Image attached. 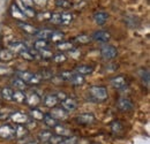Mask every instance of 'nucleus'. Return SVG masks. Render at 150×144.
Returning <instances> with one entry per match:
<instances>
[{
  "instance_id": "obj_47",
  "label": "nucleus",
  "mask_w": 150,
  "mask_h": 144,
  "mask_svg": "<svg viewBox=\"0 0 150 144\" xmlns=\"http://www.w3.org/2000/svg\"><path fill=\"white\" fill-rule=\"evenodd\" d=\"M42 82V80H40V77L37 75V73L36 74H34L33 76H31V78L29 80V82H28V84H39Z\"/></svg>"
},
{
  "instance_id": "obj_21",
  "label": "nucleus",
  "mask_w": 150,
  "mask_h": 144,
  "mask_svg": "<svg viewBox=\"0 0 150 144\" xmlns=\"http://www.w3.org/2000/svg\"><path fill=\"white\" fill-rule=\"evenodd\" d=\"M53 34V30L51 29H43V30H38L37 34L35 35L36 37H38V39H51Z\"/></svg>"
},
{
  "instance_id": "obj_41",
  "label": "nucleus",
  "mask_w": 150,
  "mask_h": 144,
  "mask_svg": "<svg viewBox=\"0 0 150 144\" xmlns=\"http://www.w3.org/2000/svg\"><path fill=\"white\" fill-rule=\"evenodd\" d=\"M111 129H112L113 133L119 134V133H121V131H122L124 127H122V125H121L119 121H114L112 125H111Z\"/></svg>"
},
{
  "instance_id": "obj_39",
  "label": "nucleus",
  "mask_w": 150,
  "mask_h": 144,
  "mask_svg": "<svg viewBox=\"0 0 150 144\" xmlns=\"http://www.w3.org/2000/svg\"><path fill=\"white\" fill-rule=\"evenodd\" d=\"M73 75H74V73H72L71 71H65V72L60 73L59 77L61 78V81H65V82H69V81L72 80Z\"/></svg>"
},
{
  "instance_id": "obj_30",
  "label": "nucleus",
  "mask_w": 150,
  "mask_h": 144,
  "mask_svg": "<svg viewBox=\"0 0 150 144\" xmlns=\"http://www.w3.org/2000/svg\"><path fill=\"white\" fill-rule=\"evenodd\" d=\"M56 6L61 9H69L73 7V4L69 0H56Z\"/></svg>"
},
{
  "instance_id": "obj_5",
  "label": "nucleus",
  "mask_w": 150,
  "mask_h": 144,
  "mask_svg": "<svg viewBox=\"0 0 150 144\" xmlns=\"http://www.w3.org/2000/svg\"><path fill=\"white\" fill-rule=\"evenodd\" d=\"M76 122L80 124V125H83V126H88V125H91L95 122V115L91 113H83V114H80L75 118Z\"/></svg>"
},
{
  "instance_id": "obj_51",
  "label": "nucleus",
  "mask_w": 150,
  "mask_h": 144,
  "mask_svg": "<svg viewBox=\"0 0 150 144\" xmlns=\"http://www.w3.org/2000/svg\"><path fill=\"white\" fill-rule=\"evenodd\" d=\"M27 144H38V140H33V141L28 142Z\"/></svg>"
},
{
  "instance_id": "obj_36",
  "label": "nucleus",
  "mask_w": 150,
  "mask_h": 144,
  "mask_svg": "<svg viewBox=\"0 0 150 144\" xmlns=\"http://www.w3.org/2000/svg\"><path fill=\"white\" fill-rule=\"evenodd\" d=\"M37 54L40 56V58H43V59H52V58H53V55H54V54L52 53L49 49L39 50V51H37Z\"/></svg>"
},
{
  "instance_id": "obj_49",
  "label": "nucleus",
  "mask_w": 150,
  "mask_h": 144,
  "mask_svg": "<svg viewBox=\"0 0 150 144\" xmlns=\"http://www.w3.org/2000/svg\"><path fill=\"white\" fill-rule=\"evenodd\" d=\"M34 5H36L38 7H45L46 0H34Z\"/></svg>"
},
{
  "instance_id": "obj_1",
  "label": "nucleus",
  "mask_w": 150,
  "mask_h": 144,
  "mask_svg": "<svg viewBox=\"0 0 150 144\" xmlns=\"http://www.w3.org/2000/svg\"><path fill=\"white\" fill-rule=\"evenodd\" d=\"M88 92L96 102H104L108 99V90L104 87H98V85L90 87Z\"/></svg>"
},
{
  "instance_id": "obj_20",
  "label": "nucleus",
  "mask_w": 150,
  "mask_h": 144,
  "mask_svg": "<svg viewBox=\"0 0 150 144\" xmlns=\"http://www.w3.org/2000/svg\"><path fill=\"white\" fill-rule=\"evenodd\" d=\"M28 131H29V129L27 127H24V125H18V127L15 128V137L21 140L28 135Z\"/></svg>"
},
{
  "instance_id": "obj_42",
  "label": "nucleus",
  "mask_w": 150,
  "mask_h": 144,
  "mask_svg": "<svg viewBox=\"0 0 150 144\" xmlns=\"http://www.w3.org/2000/svg\"><path fill=\"white\" fill-rule=\"evenodd\" d=\"M64 138H65V137H62V136H60V135H58V134H52V136H51L50 140H49V143L50 144H59Z\"/></svg>"
},
{
  "instance_id": "obj_33",
  "label": "nucleus",
  "mask_w": 150,
  "mask_h": 144,
  "mask_svg": "<svg viewBox=\"0 0 150 144\" xmlns=\"http://www.w3.org/2000/svg\"><path fill=\"white\" fill-rule=\"evenodd\" d=\"M30 115L33 116V119L34 120H36V121H43V118H44V114H43V112L42 111H39L37 108L33 107L31 108V111H30Z\"/></svg>"
},
{
  "instance_id": "obj_11",
  "label": "nucleus",
  "mask_w": 150,
  "mask_h": 144,
  "mask_svg": "<svg viewBox=\"0 0 150 144\" xmlns=\"http://www.w3.org/2000/svg\"><path fill=\"white\" fill-rule=\"evenodd\" d=\"M51 115L56 119V120H65L67 118V112L62 107H52V111H51Z\"/></svg>"
},
{
  "instance_id": "obj_35",
  "label": "nucleus",
  "mask_w": 150,
  "mask_h": 144,
  "mask_svg": "<svg viewBox=\"0 0 150 144\" xmlns=\"http://www.w3.org/2000/svg\"><path fill=\"white\" fill-rule=\"evenodd\" d=\"M91 40H93L91 37L88 36V35H79L74 38V42H76L77 44H88Z\"/></svg>"
},
{
  "instance_id": "obj_4",
  "label": "nucleus",
  "mask_w": 150,
  "mask_h": 144,
  "mask_svg": "<svg viewBox=\"0 0 150 144\" xmlns=\"http://www.w3.org/2000/svg\"><path fill=\"white\" fill-rule=\"evenodd\" d=\"M11 119L13 122H15L16 125H27L30 119L28 116V114L22 113V112H13L11 114Z\"/></svg>"
},
{
  "instance_id": "obj_13",
  "label": "nucleus",
  "mask_w": 150,
  "mask_h": 144,
  "mask_svg": "<svg viewBox=\"0 0 150 144\" xmlns=\"http://www.w3.org/2000/svg\"><path fill=\"white\" fill-rule=\"evenodd\" d=\"M9 50L13 52V53H21L22 51H24V50H27L28 47H27V45L24 44V43H22V42H12L9 45Z\"/></svg>"
},
{
  "instance_id": "obj_50",
  "label": "nucleus",
  "mask_w": 150,
  "mask_h": 144,
  "mask_svg": "<svg viewBox=\"0 0 150 144\" xmlns=\"http://www.w3.org/2000/svg\"><path fill=\"white\" fill-rule=\"evenodd\" d=\"M56 97L58 98V100H64L67 96L65 95V92H64V91H58V92L56 93Z\"/></svg>"
},
{
  "instance_id": "obj_3",
  "label": "nucleus",
  "mask_w": 150,
  "mask_h": 144,
  "mask_svg": "<svg viewBox=\"0 0 150 144\" xmlns=\"http://www.w3.org/2000/svg\"><path fill=\"white\" fill-rule=\"evenodd\" d=\"M0 137L5 140H11L15 137V128L11 125H2L0 126Z\"/></svg>"
},
{
  "instance_id": "obj_26",
  "label": "nucleus",
  "mask_w": 150,
  "mask_h": 144,
  "mask_svg": "<svg viewBox=\"0 0 150 144\" xmlns=\"http://www.w3.org/2000/svg\"><path fill=\"white\" fill-rule=\"evenodd\" d=\"M12 85H13L15 89L21 90V91L27 89V83H25L24 81H22L21 78H19L18 76H16L15 78H13V81H12Z\"/></svg>"
},
{
  "instance_id": "obj_38",
  "label": "nucleus",
  "mask_w": 150,
  "mask_h": 144,
  "mask_svg": "<svg viewBox=\"0 0 150 144\" xmlns=\"http://www.w3.org/2000/svg\"><path fill=\"white\" fill-rule=\"evenodd\" d=\"M16 75H18L19 78H21L22 81H24V82L28 84L29 80L31 78V76H33L34 74H33V73H29V72H18L16 73Z\"/></svg>"
},
{
  "instance_id": "obj_10",
  "label": "nucleus",
  "mask_w": 150,
  "mask_h": 144,
  "mask_svg": "<svg viewBox=\"0 0 150 144\" xmlns=\"http://www.w3.org/2000/svg\"><path fill=\"white\" fill-rule=\"evenodd\" d=\"M11 13H12V16L15 18V20H18L20 22H25L27 16H25L24 13L22 12V9H20L15 4L12 5V7H11Z\"/></svg>"
},
{
  "instance_id": "obj_40",
  "label": "nucleus",
  "mask_w": 150,
  "mask_h": 144,
  "mask_svg": "<svg viewBox=\"0 0 150 144\" xmlns=\"http://www.w3.org/2000/svg\"><path fill=\"white\" fill-rule=\"evenodd\" d=\"M64 36H65V35H64L62 32H60V31H53L51 39H52V42H54V43H60V42H62Z\"/></svg>"
},
{
  "instance_id": "obj_18",
  "label": "nucleus",
  "mask_w": 150,
  "mask_h": 144,
  "mask_svg": "<svg viewBox=\"0 0 150 144\" xmlns=\"http://www.w3.org/2000/svg\"><path fill=\"white\" fill-rule=\"evenodd\" d=\"M13 59H14V53L9 49H2L0 51V60L1 61L8 62V61H12Z\"/></svg>"
},
{
  "instance_id": "obj_37",
  "label": "nucleus",
  "mask_w": 150,
  "mask_h": 144,
  "mask_svg": "<svg viewBox=\"0 0 150 144\" xmlns=\"http://www.w3.org/2000/svg\"><path fill=\"white\" fill-rule=\"evenodd\" d=\"M49 21H50L52 24L61 25V15H60V13H52L50 18H49Z\"/></svg>"
},
{
  "instance_id": "obj_6",
  "label": "nucleus",
  "mask_w": 150,
  "mask_h": 144,
  "mask_svg": "<svg viewBox=\"0 0 150 144\" xmlns=\"http://www.w3.org/2000/svg\"><path fill=\"white\" fill-rule=\"evenodd\" d=\"M25 103L31 108L36 107L40 103V96L34 91H30L28 95H25Z\"/></svg>"
},
{
  "instance_id": "obj_15",
  "label": "nucleus",
  "mask_w": 150,
  "mask_h": 144,
  "mask_svg": "<svg viewBox=\"0 0 150 144\" xmlns=\"http://www.w3.org/2000/svg\"><path fill=\"white\" fill-rule=\"evenodd\" d=\"M19 27L24 32H27L28 35H36L38 31V29L36 27H34V25H31V24H29L27 22H19Z\"/></svg>"
},
{
  "instance_id": "obj_22",
  "label": "nucleus",
  "mask_w": 150,
  "mask_h": 144,
  "mask_svg": "<svg viewBox=\"0 0 150 144\" xmlns=\"http://www.w3.org/2000/svg\"><path fill=\"white\" fill-rule=\"evenodd\" d=\"M13 92H14V90L12 88H9V87L4 88L1 90V97H2V99L6 100V102H12L13 100Z\"/></svg>"
},
{
  "instance_id": "obj_46",
  "label": "nucleus",
  "mask_w": 150,
  "mask_h": 144,
  "mask_svg": "<svg viewBox=\"0 0 150 144\" xmlns=\"http://www.w3.org/2000/svg\"><path fill=\"white\" fill-rule=\"evenodd\" d=\"M22 12L24 13V15L28 18H34V16H36V13H35V11H34V8H24V9H22Z\"/></svg>"
},
{
  "instance_id": "obj_45",
  "label": "nucleus",
  "mask_w": 150,
  "mask_h": 144,
  "mask_svg": "<svg viewBox=\"0 0 150 144\" xmlns=\"http://www.w3.org/2000/svg\"><path fill=\"white\" fill-rule=\"evenodd\" d=\"M13 69L7 65H0V75H11Z\"/></svg>"
},
{
  "instance_id": "obj_34",
  "label": "nucleus",
  "mask_w": 150,
  "mask_h": 144,
  "mask_svg": "<svg viewBox=\"0 0 150 144\" xmlns=\"http://www.w3.org/2000/svg\"><path fill=\"white\" fill-rule=\"evenodd\" d=\"M52 136V131L51 130H42L39 134H38V138L39 141H42L43 143L44 142H49L50 137Z\"/></svg>"
},
{
  "instance_id": "obj_12",
  "label": "nucleus",
  "mask_w": 150,
  "mask_h": 144,
  "mask_svg": "<svg viewBox=\"0 0 150 144\" xmlns=\"http://www.w3.org/2000/svg\"><path fill=\"white\" fill-rule=\"evenodd\" d=\"M108 18H109V14L105 12H96L94 14L95 23L98 25H104L108 22Z\"/></svg>"
},
{
  "instance_id": "obj_44",
  "label": "nucleus",
  "mask_w": 150,
  "mask_h": 144,
  "mask_svg": "<svg viewBox=\"0 0 150 144\" xmlns=\"http://www.w3.org/2000/svg\"><path fill=\"white\" fill-rule=\"evenodd\" d=\"M79 140L76 136H68L67 138H64L59 144H77Z\"/></svg>"
},
{
  "instance_id": "obj_32",
  "label": "nucleus",
  "mask_w": 150,
  "mask_h": 144,
  "mask_svg": "<svg viewBox=\"0 0 150 144\" xmlns=\"http://www.w3.org/2000/svg\"><path fill=\"white\" fill-rule=\"evenodd\" d=\"M49 46V43L46 39H37L35 43H34V49L36 51H39V50H43V49H47Z\"/></svg>"
},
{
  "instance_id": "obj_52",
  "label": "nucleus",
  "mask_w": 150,
  "mask_h": 144,
  "mask_svg": "<svg viewBox=\"0 0 150 144\" xmlns=\"http://www.w3.org/2000/svg\"><path fill=\"white\" fill-rule=\"evenodd\" d=\"M43 144H50V143H49V142H44Z\"/></svg>"
},
{
  "instance_id": "obj_19",
  "label": "nucleus",
  "mask_w": 150,
  "mask_h": 144,
  "mask_svg": "<svg viewBox=\"0 0 150 144\" xmlns=\"http://www.w3.org/2000/svg\"><path fill=\"white\" fill-rule=\"evenodd\" d=\"M59 103V100H58V98L56 97V95H47L45 98H44V105L46 106V107H54L57 106V104Z\"/></svg>"
},
{
  "instance_id": "obj_31",
  "label": "nucleus",
  "mask_w": 150,
  "mask_h": 144,
  "mask_svg": "<svg viewBox=\"0 0 150 144\" xmlns=\"http://www.w3.org/2000/svg\"><path fill=\"white\" fill-rule=\"evenodd\" d=\"M57 49L59 51H71L73 50V44L71 42H60L57 44Z\"/></svg>"
},
{
  "instance_id": "obj_25",
  "label": "nucleus",
  "mask_w": 150,
  "mask_h": 144,
  "mask_svg": "<svg viewBox=\"0 0 150 144\" xmlns=\"http://www.w3.org/2000/svg\"><path fill=\"white\" fill-rule=\"evenodd\" d=\"M140 77H141V81H142V83H143V85H146L147 88L149 87V82H150V75H149V71L148 69H144V68H142L141 71H140Z\"/></svg>"
},
{
  "instance_id": "obj_9",
  "label": "nucleus",
  "mask_w": 150,
  "mask_h": 144,
  "mask_svg": "<svg viewBox=\"0 0 150 144\" xmlns=\"http://www.w3.org/2000/svg\"><path fill=\"white\" fill-rule=\"evenodd\" d=\"M110 37L111 35L105 31V30H98L94 32V35L91 36V39L93 40H96V42H100V43H108L110 40Z\"/></svg>"
},
{
  "instance_id": "obj_2",
  "label": "nucleus",
  "mask_w": 150,
  "mask_h": 144,
  "mask_svg": "<svg viewBox=\"0 0 150 144\" xmlns=\"http://www.w3.org/2000/svg\"><path fill=\"white\" fill-rule=\"evenodd\" d=\"M100 55L104 60L106 61H110V60H113L114 58H117L118 55V50L112 46V45H104L102 49H100Z\"/></svg>"
},
{
  "instance_id": "obj_48",
  "label": "nucleus",
  "mask_w": 150,
  "mask_h": 144,
  "mask_svg": "<svg viewBox=\"0 0 150 144\" xmlns=\"http://www.w3.org/2000/svg\"><path fill=\"white\" fill-rule=\"evenodd\" d=\"M24 8H34V0H21Z\"/></svg>"
},
{
  "instance_id": "obj_24",
  "label": "nucleus",
  "mask_w": 150,
  "mask_h": 144,
  "mask_svg": "<svg viewBox=\"0 0 150 144\" xmlns=\"http://www.w3.org/2000/svg\"><path fill=\"white\" fill-rule=\"evenodd\" d=\"M61 15V25H69L73 22V14L69 12H62Z\"/></svg>"
},
{
  "instance_id": "obj_16",
  "label": "nucleus",
  "mask_w": 150,
  "mask_h": 144,
  "mask_svg": "<svg viewBox=\"0 0 150 144\" xmlns=\"http://www.w3.org/2000/svg\"><path fill=\"white\" fill-rule=\"evenodd\" d=\"M54 128V134H58V135H60V136H62V137H68V136H71L72 135V133H71V130L67 128V127H65L64 125H57L56 127H53Z\"/></svg>"
},
{
  "instance_id": "obj_27",
  "label": "nucleus",
  "mask_w": 150,
  "mask_h": 144,
  "mask_svg": "<svg viewBox=\"0 0 150 144\" xmlns=\"http://www.w3.org/2000/svg\"><path fill=\"white\" fill-rule=\"evenodd\" d=\"M43 121L44 124L50 128H53L58 125V120H56L51 114H44V118H43Z\"/></svg>"
},
{
  "instance_id": "obj_43",
  "label": "nucleus",
  "mask_w": 150,
  "mask_h": 144,
  "mask_svg": "<svg viewBox=\"0 0 150 144\" xmlns=\"http://www.w3.org/2000/svg\"><path fill=\"white\" fill-rule=\"evenodd\" d=\"M53 61L56 62V64H62V62H65L66 60H67V56L65 55L64 53H58L56 55H53Z\"/></svg>"
},
{
  "instance_id": "obj_17",
  "label": "nucleus",
  "mask_w": 150,
  "mask_h": 144,
  "mask_svg": "<svg viewBox=\"0 0 150 144\" xmlns=\"http://www.w3.org/2000/svg\"><path fill=\"white\" fill-rule=\"evenodd\" d=\"M75 71L77 74H81V75H89L94 72V67L93 66H89V65H80V66H76L75 67Z\"/></svg>"
},
{
  "instance_id": "obj_8",
  "label": "nucleus",
  "mask_w": 150,
  "mask_h": 144,
  "mask_svg": "<svg viewBox=\"0 0 150 144\" xmlns=\"http://www.w3.org/2000/svg\"><path fill=\"white\" fill-rule=\"evenodd\" d=\"M61 106L66 112H73L77 108V103L73 98L66 97L64 100H61Z\"/></svg>"
},
{
  "instance_id": "obj_29",
  "label": "nucleus",
  "mask_w": 150,
  "mask_h": 144,
  "mask_svg": "<svg viewBox=\"0 0 150 144\" xmlns=\"http://www.w3.org/2000/svg\"><path fill=\"white\" fill-rule=\"evenodd\" d=\"M13 100L19 103V104H22L25 102V93H23L21 90H16L13 92Z\"/></svg>"
},
{
  "instance_id": "obj_28",
  "label": "nucleus",
  "mask_w": 150,
  "mask_h": 144,
  "mask_svg": "<svg viewBox=\"0 0 150 144\" xmlns=\"http://www.w3.org/2000/svg\"><path fill=\"white\" fill-rule=\"evenodd\" d=\"M73 85H82L84 82H86V80H84V76L83 75H81V74H74L73 75V77H72V80L69 81Z\"/></svg>"
},
{
  "instance_id": "obj_7",
  "label": "nucleus",
  "mask_w": 150,
  "mask_h": 144,
  "mask_svg": "<svg viewBox=\"0 0 150 144\" xmlns=\"http://www.w3.org/2000/svg\"><path fill=\"white\" fill-rule=\"evenodd\" d=\"M117 105H118V108L120 111H122V112H129V111H132L134 108V105H133L131 99L125 98V97H121L118 100V104Z\"/></svg>"
},
{
  "instance_id": "obj_23",
  "label": "nucleus",
  "mask_w": 150,
  "mask_h": 144,
  "mask_svg": "<svg viewBox=\"0 0 150 144\" xmlns=\"http://www.w3.org/2000/svg\"><path fill=\"white\" fill-rule=\"evenodd\" d=\"M37 75L40 77L42 81H45V80H50L53 77V72L52 69H49V68H43L37 73Z\"/></svg>"
},
{
  "instance_id": "obj_14",
  "label": "nucleus",
  "mask_w": 150,
  "mask_h": 144,
  "mask_svg": "<svg viewBox=\"0 0 150 144\" xmlns=\"http://www.w3.org/2000/svg\"><path fill=\"white\" fill-rule=\"evenodd\" d=\"M110 83L114 89H122L126 85V78L124 76H117V77L111 78Z\"/></svg>"
}]
</instances>
